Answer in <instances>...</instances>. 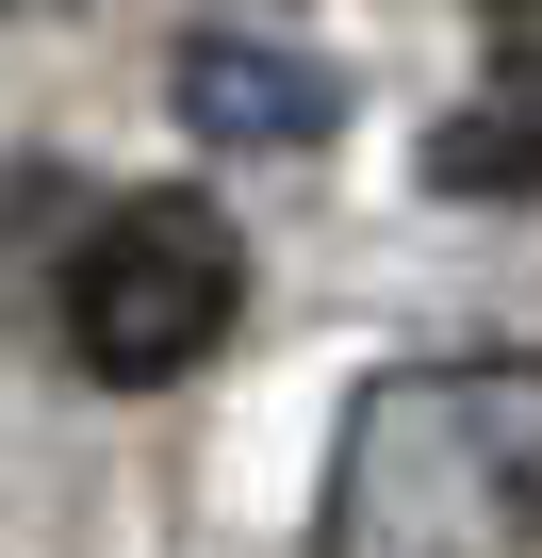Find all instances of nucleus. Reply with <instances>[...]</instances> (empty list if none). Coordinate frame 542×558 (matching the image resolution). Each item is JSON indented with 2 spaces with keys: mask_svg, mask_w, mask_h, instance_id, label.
Listing matches in <instances>:
<instances>
[{
  "mask_svg": "<svg viewBox=\"0 0 542 558\" xmlns=\"http://www.w3.org/2000/svg\"><path fill=\"white\" fill-rule=\"evenodd\" d=\"M313 558H542V345L378 362L329 427Z\"/></svg>",
  "mask_w": 542,
  "mask_h": 558,
  "instance_id": "nucleus-1",
  "label": "nucleus"
},
{
  "mask_svg": "<svg viewBox=\"0 0 542 558\" xmlns=\"http://www.w3.org/2000/svg\"><path fill=\"white\" fill-rule=\"evenodd\" d=\"M50 313H67V362H83L99 395H165V378H197L214 329L246 313V246H230L214 197H116V214L83 230V263H67Z\"/></svg>",
  "mask_w": 542,
  "mask_h": 558,
  "instance_id": "nucleus-2",
  "label": "nucleus"
},
{
  "mask_svg": "<svg viewBox=\"0 0 542 558\" xmlns=\"http://www.w3.org/2000/svg\"><path fill=\"white\" fill-rule=\"evenodd\" d=\"M165 99L197 148H313L329 132V66H297L280 34H181L165 50Z\"/></svg>",
  "mask_w": 542,
  "mask_h": 558,
  "instance_id": "nucleus-3",
  "label": "nucleus"
},
{
  "mask_svg": "<svg viewBox=\"0 0 542 558\" xmlns=\"http://www.w3.org/2000/svg\"><path fill=\"white\" fill-rule=\"evenodd\" d=\"M427 197H542V50H509V66L427 132Z\"/></svg>",
  "mask_w": 542,
  "mask_h": 558,
  "instance_id": "nucleus-4",
  "label": "nucleus"
},
{
  "mask_svg": "<svg viewBox=\"0 0 542 558\" xmlns=\"http://www.w3.org/2000/svg\"><path fill=\"white\" fill-rule=\"evenodd\" d=\"M477 17H493V34H542V0H477Z\"/></svg>",
  "mask_w": 542,
  "mask_h": 558,
  "instance_id": "nucleus-5",
  "label": "nucleus"
}]
</instances>
